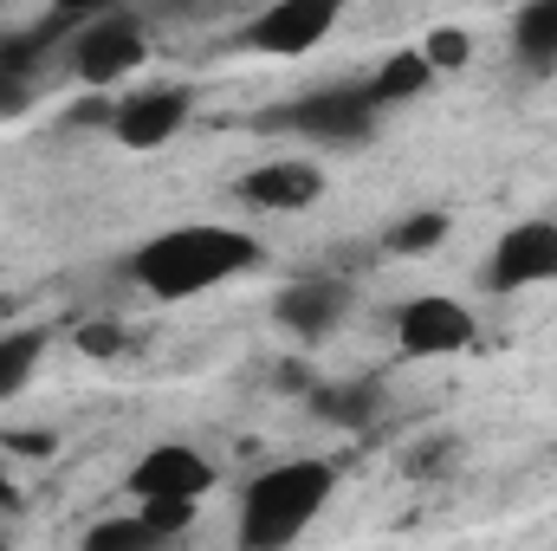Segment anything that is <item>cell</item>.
<instances>
[{"mask_svg":"<svg viewBox=\"0 0 557 551\" xmlns=\"http://www.w3.org/2000/svg\"><path fill=\"white\" fill-rule=\"evenodd\" d=\"M267 267V241L247 234V228H227V221H175L162 234H149L143 247H131L124 279L162 298V305H182V298H201L214 285H234V279L260 273Z\"/></svg>","mask_w":557,"mask_h":551,"instance_id":"cell-1","label":"cell"},{"mask_svg":"<svg viewBox=\"0 0 557 551\" xmlns=\"http://www.w3.org/2000/svg\"><path fill=\"white\" fill-rule=\"evenodd\" d=\"M331 493H337V461H324V454H292V461L260 467L240 487V546L247 551L298 546L318 526V513L331 506Z\"/></svg>","mask_w":557,"mask_h":551,"instance_id":"cell-2","label":"cell"},{"mask_svg":"<svg viewBox=\"0 0 557 551\" xmlns=\"http://www.w3.org/2000/svg\"><path fill=\"white\" fill-rule=\"evenodd\" d=\"M260 124L278 131V137H298L305 149H318V156H350V149H363V143L383 131V105L370 98L363 78L357 85H311V91L273 105Z\"/></svg>","mask_w":557,"mask_h":551,"instance_id":"cell-3","label":"cell"},{"mask_svg":"<svg viewBox=\"0 0 557 551\" xmlns=\"http://www.w3.org/2000/svg\"><path fill=\"white\" fill-rule=\"evenodd\" d=\"M149 46H156V33H149V13H143V0H137V7H111V13L72 20V39H65L59 65L85 91H111V85L137 78L143 65H149Z\"/></svg>","mask_w":557,"mask_h":551,"instance_id":"cell-4","label":"cell"},{"mask_svg":"<svg viewBox=\"0 0 557 551\" xmlns=\"http://www.w3.org/2000/svg\"><path fill=\"white\" fill-rule=\"evenodd\" d=\"M389 331H396V357L403 364H447V357L480 351V318L454 292H416V298H403L389 311Z\"/></svg>","mask_w":557,"mask_h":551,"instance_id":"cell-5","label":"cell"},{"mask_svg":"<svg viewBox=\"0 0 557 551\" xmlns=\"http://www.w3.org/2000/svg\"><path fill=\"white\" fill-rule=\"evenodd\" d=\"M480 285H486L493 298H519V292L557 285V215H525V221H512V228L493 241V254H486V267H480Z\"/></svg>","mask_w":557,"mask_h":551,"instance_id":"cell-6","label":"cell"},{"mask_svg":"<svg viewBox=\"0 0 557 551\" xmlns=\"http://www.w3.org/2000/svg\"><path fill=\"white\" fill-rule=\"evenodd\" d=\"M65 39H72V13H59V7H46V20H33V26L0 33V118L26 111L39 98V78H46V65H59Z\"/></svg>","mask_w":557,"mask_h":551,"instance_id":"cell-7","label":"cell"},{"mask_svg":"<svg viewBox=\"0 0 557 551\" xmlns=\"http://www.w3.org/2000/svg\"><path fill=\"white\" fill-rule=\"evenodd\" d=\"M344 7H350V0H267V7L240 26V46L260 52V59H305V52H318V46L337 33Z\"/></svg>","mask_w":557,"mask_h":551,"instance_id":"cell-8","label":"cell"},{"mask_svg":"<svg viewBox=\"0 0 557 551\" xmlns=\"http://www.w3.org/2000/svg\"><path fill=\"white\" fill-rule=\"evenodd\" d=\"M188 118H195V85H143V91H124L104 111V137L117 143V149L149 156V149L182 137Z\"/></svg>","mask_w":557,"mask_h":551,"instance_id":"cell-9","label":"cell"},{"mask_svg":"<svg viewBox=\"0 0 557 551\" xmlns=\"http://www.w3.org/2000/svg\"><path fill=\"white\" fill-rule=\"evenodd\" d=\"M214 480H221V467L195 441H149L124 467V493L131 500H208Z\"/></svg>","mask_w":557,"mask_h":551,"instance_id":"cell-10","label":"cell"},{"mask_svg":"<svg viewBox=\"0 0 557 551\" xmlns=\"http://www.w3.org/2000/svg\"><path fill=\"white\" fill-rule=\"evenodd\" d=\"M324 162L318 156H267V162H253L240 182H234V195L247 201V208H260V215H305V208H318L324 201Z\"/></svg>","mask_w":557,"mask_h":551,"instance_id":"cell-11","label":"cell"},{"mask_svg":"<svg viewBox=\"0 0 557 551\" xmlns=\"http://www.w3.org/2000/svg\"><path fill=\"white\" fill-rule=\"evenodd\" d=\"M350 305H357V292H350V279H292V285H278L273 292V325L285 338H298V344H318V338H331L344 318H350Z\"/></svg>","mask_w":557,"mask_h":551,"instance_id":"cell-12","label":"cell"},{"mask_svg":"<svg viewBox=\"0 0 557 551\" xmlns=\"http://www.w3.org/2000/svg\"><path fill=\"white\" fill-rule=\"evenodd\" d=\"M311 415L324 421V428H337V434H363V428H376V409H383V396H376V383L370 377H337V383H311Z\"/></svg>","mask_w":557,"mask_h":551,"instance_id":"cell-13","label":"cell"},{"mask_svg":"<svg viewBox=\"0 0 557 551\" xmlns=\"http://www.w3.org/2000/svg\"><path fill=\"white\" fill-rule=\"evenodd\" d=\"M512 59H519L525 78L557 72V0H525L512 13Z\"/></svg>","mask_w":557,"mask_h":551,"instance_id":"cell-14","label":"cell"},{"mask_svg":"<svg viewBox=\"0 0 557 551\" xmlns=\"http://www.w3.org/2000/svg\"><path fill=\"white\" fill-rule=\"evenodd\" d=\"M363 85H370V98H376V105H383V118H389V111L416 105L421 91L434 85V65H428V52H421V46H403V52H389Z\"/></svg>","mask_w":557,"mask_h":551,"instance_id":"cell-15","label":"cell"},{"mask_svg":"<svg viewBox=\"0 0 557 551\" xmlns=\"http://www.w3.org/2000/svg\"><path fill=\"white\" fill-rule=\"evenodd\" d=\"M46 344H52L46 325H13V331H0V403H13V396L39 377Z\"/></svg>","mask_w":557,"mask_h":551,"instance_id":"cell-16","label":"cell"},{"mask_svg":"<svg viewBox=\"0 0 557 551\" xmlns=\"http://www.w3.org/2000/svg\"><path fill=\"white\" fill-rule=\"evenodd\" d=\"M447 234H454V215H447V208H416V215H403V221L383 234V247H389L396 260H421V254L447 247Z\"/></svg>","mask_w":557,"mask_h":551,"instance_id":"cell-17","label":"cell"},{"mask_svg":"<svg viewBox=\"0 0 557 551\" xmlns=\"http://www.w3.org/2000/svg\"><path fill=\"white\" fill-rule=\"evenodd\" d=\"M162 539L149 532V519L143 513H117V519H98L91 532H85V551H156Z\"/></svg>","mask_w":557,"mask_h":551,"instance_id":"cell-18","label":"cell"},{"mask_svg":"<svg viewBox=\"0 0 557 551\" xmlns=\"http://www.w3.org/2000/svg\"><path fill=\"white\" fill-rule=\"evenodd\" d=\"M137 513L149 519V532L169 546V539H182V532L201 519V500H137Z\"/></svg>","mask_w":557,"mask_h":551,"instance_id":"cell-19","label":"cell"},{"mask_svg":"<svg viewBox=\"0 0 557 551\" xmlns=\"http://www.w3.org/2000/svg\"><path fill=\"white\" fill-rule=\"evenodd\" d=\"M421 52H428L434 78H441V72H460V65L473 59V39H467V26H434V33L421 39Z\"/></svg>","mask_w":557,"mask_h":551,"instance_id":"cell-20","label":"cell"},{"mask_svg":"<svg viewBox=\"0 0 557 551\" xmlns=\"http://www.w3.org/2000/svg\"><path fill=\"white\" fill-rule=\"evenodd\" d=\"M72 344H78L85 357H117V351H124V331H117V325H78Z\"/></svg>","mask_w":557,"mask_h":551,"instance_id":"cell-21","label":"cell"},{"mask_svg":"<svg viewBox=\"0 0 557 551\" xmlns=\"http://www.w3.org/2000/svg\"><path fill=\"white\" fill-rule=\"evenodd\" d=\"M59 13H72V20H85V13H111V7H137V0H52Z\"/></svg>","mask_w":557,"mask_h":551,"instance_id":"cell-22","label":"cell"}]
</instances>
